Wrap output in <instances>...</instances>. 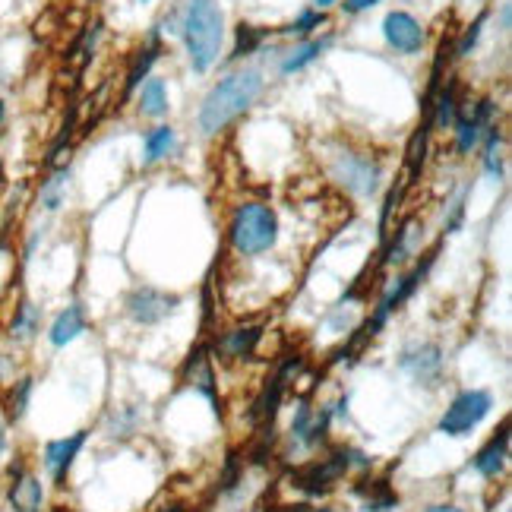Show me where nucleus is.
Listing matches in <instances>:
<instances>
[{"instance_id":"obj_1","label":"nucleus","mask_w":512,"mask_h":512,"mask_svg":"<svg viewBox=\"0 0 512 512\" xmlns=\"http://www.w3.org/2000/svg\"><path fill=\"white\" fill-rule=\"evenodd\" d=\"M263 73L256 67H241L225 73L219 83H215L206 98L200 102V111H196V127H200L203 136H219L222 130H228L241 114H247L256 98L263 95Z\"/></svg>"},{"instance_id":"obj_2","label":"nucleus","mask_w":512,"mask_h":512,"mask_svg":"<svg viewBox=\"0 0 512 512\" xmlns=\"http://www.w3.org/2000/svg\"><path fill=\"white\" fill-rule=\"evenodd\" d=\"M187 61L193 73H209L219 64L225 45V10L219 0H187L181 19H177Z\"/></svg>"},{"instance_id":"obj_3","label":"nucleus","mask_w":512,"mask_h":512,"mask_svg":"<svg viewBox=\"0 0 512 512\" xmlns=\"http://www.w3.org/2000/svg\"><path fill=\"white\" fill-rule=\"evenodd\" d=\"M279 234H282L279 212L269 203L247 200L241 206H234L228 219V247L238 256H244V260H253V256L275 250Z\"/></svg>"},{"instance_id":"obj_4","label":"nucleus","mask_w":512,"mask_h":512,"mask_svg":"<svg viewBox=\"0 0 512 512\" xmlns=\"http://www.w3.org/2000/svg\"><path fill=\"white\" fill-rule=\"evenodd\" d=\"M443 244V241H440ZM440 244H433L430 250H424L421 253V260L411 266L408 272H402L396 282H392L383 294H380V301H377V307H373V313L367 317V323L358 329V336L351 339V348H358L361 342H367V339H373V336H380V332L386 329V323L396 317V313L415 298L418 294V288L427 282V275H430V269H433V263H437V253H440Z\"/></svg>"},{"instance_id":"obj_5","label":"nucleus","mask_w":512,"mask_h":512,"mask_svg":"<svg viewBox=\"0 0 512 512\" xmlns=\"http://www.w3.org/2000/svg\"><path fill=\"white\" fill-rule=\"evenodd\" d=\"M351 468H370L367 452L354 446H336L326 459H313L291 471V487L307 497H329Z\"/></svg>"},{"instance_id":"obj_6","label":"nucleus","mask_w":512,"mask_h":512,"mask_svg":"<svg viewBox=\"0 0 512 512\" xmlns=\"http://www.w3.org/2000/svg\"><path fill=\"white\" fill-rule=\"evenodd\" d=\"M494 411V392L490 389H462L456 392V399L446 405V411L437 421V433L452 440L471 437Z\"/></svg>"},{"instance_id":"obj_7","label":"nucleus","mask_w":512,"mask_h":512,"mask_svg":"<svg viewBox=\"0 0 512 512\" xmlns=\"http://www.w3.org/2000/svg\"><path fill=\"white\" fill-rule=\"evenodd\" d=\"M332 177L336 184L345 187L351 196H377L380 181H383V165L377 155H367V152H339L332 159Z\"/></svg>"},{"instance_id":"obj_8","label":"nucleus","mask_w":512,"mask_h":512,"mask_svg":"<svg viewBox=\"0 0 512 512\" xmlns=\"http://www.w3.org/2000/svg\"><path fill=\"white\" fill-rule=\"evenodd\" d=\"M399 370L421 389H440L446 380V358L437 342H411L399 351Z\"/></svg>"},{"instance_id":"obj_9","label":"nucleus","mask_w":512,"mask_h":512,"mask_svg":"<svg viewBox=\"0 0 512 512\" xmlns=\"http://www.w3.org/2000/svg\"><path fill=\"white\" fill-rule=\"evenodd\" d=\"M177 307H181V294L155 285H136L124 294V313L136 326H159L174 317Z\"/></svg>"},{"instance_id":"obj_10","label":"nucleus","mask_w":512,"mask_h":512,"mask_svg":"<svg viewBox=\"0 0 512 512\" xmlns=\"http://www.w3.org/2000/svg\"><path fill=\"white\" fill-rule=\"evenodd\" d=\"M332 405H323L320 411L313 408L307 399H301L294 405V418H291V440L298 443L304 452H313L317 446L326 443L329 427H332Z\"/></svg>"},{"instance_id":"obj_11","label":"nucleus","mask_w":512,"mask_h":512,"mask_svg":"<svg viewBox=\"0 0 512 512\" xmlns=\"http://www.w3.org/2000/svg\"><path fill=\"white\" fill-rule=\"evenodd\" d=\"M89 443V430H76V433H67V437H57V440H48L45 449H42V462H45V471L48 478L64 487L67 484V475L76 462V456L83 452V446Z\"/></svg>"},{"instance_id":"obj_12","label":"nucleus","mask_w":512,"mask_h":512,"mask_svg":"<svg viewBox=\"0 0 512 512\" xmlns=\"http://www.w3.org/2000/svg\"><path fill=\"white\" fill-rule=\"evenodd\" d=\"M383 38H386V45L396 54H402V57L421 54V48L427 42L424 26L411 13H405V10H389L386 13V19H383Z\"/></svg>"},{"instance_id":"obj_13","label":"nucleus","mask_w":512,"mask_h":512,"mask_svg":"<svg viewBox=\"0 0 512 512\" xmlns=\"http://www.w3.org/2000/svg\"><path fill=\"white\" fill-rule=\"evenodd\" d=\"M181 377L187 386H193L200 396H206L215 408V415H222V399H219V383H215V370H212V351L209 345H196L190 351V358L184 361Z\"/></svg>"},{"instance_id":"obj_14","label":"nucleus","mask_w":512,"mask_h":512,"mask_svg":"<svg viewBox=\"0 0 512 512\" xmlns=\"http://www.w3.org/2000/svg\"><path fill=\"white\" fill-rule=\"evenodd\" d=\"M263 342V326L253 323V326H234L222 336H215V342L209 345L212 354H219L222 361H247L253 358V351L260 348Z\"/></svg>"},{"instance_id":"obj_15","label":"nucleus","mask_w":512,"mask_h":512,"mask_svg":"<svg viewBox=\"0 0 512 512\" xmlns=\"http://www.w3.org/2000/svg\"><path fill=\"white\" fill-rule=\"evenodd\" d=\"M509 465V424L503 421L500 430L490 437L478 452L475 459H471V468H475V475L484 478V481H497Z\"/></svg>"},{"instance_id":"obj_16","label":"nucleus","mask_w":512,"mask_h":512,"mask_svg":"<svg viewBox=\"0 0 512 512\" xmlns=\"http://www.w3.org/2000/svg\"><path fill=\"white\" fill-rule=\"evenodd\" d=\"M7 503L13 512H42V506H45L42 481L26 468H13V481L7 487Z\"/></svg>"},{"instance_id":"obj_17","label":"nucleus","mask_w":512,"mask_h":512,"mask_svg":"<svg viewBox=\"0 0 512 512\" xmlns=\"http://www.w3.org/2000/svg\"><path fill=\"white\" fill-rule=\"evenodd\" d=\"M159 57H162V35H159V29H152L149 38H146V45H143L140 51H136L133 64H130V70H127V80H124V102H130L133 92L149 80V76H152V67L159 64Z\"/></svg>"},{"instance_id":"obj_18","label":"nucleus","mask_w":512,"mask_h":512,"mask_svg":"<svg viewBox=\"0 0 512 512\" xmlns=\"http://www.w3.org/2000/svg\"><path fill=\"white\" fill-rule=\"evenodd\" d=\"M415 256H418V222L415 219H405L396 228V234H392V238L386 241L380 266L383 269H396V266L411 263Z\"/></svg>"},{"instance_id":"obj_19","label":"nucleus","mask_w":512,"mask_h":512,"mask_svg":"<svg viewBox=\"0 0 512 512\" xmlns=\"http://www.w3.org/2000/svg\"><path fill=\"white\" fill-rule=\"evenodd\" d=\"M89 329V317L83 304H67L48 326V342L51 348H67L70 342H76Z\"/></svg>"},{"instance_id":"obj_20","label":"nucleus","mask_w":512,"mask_h":512,"mask_svg":"<svg viewBox=\"0 0 512 512\" xmlns=\"http://www.w3.org/2000/svg\"><path fill=\"white\" fill-rule=\"evenodd\" d=\"M354 497H361L364 512H392L399 509V494L386 478H361L354 484Z\"/></svg>"},{"instance_id":"obj_21","label":"nucleus","mask_w":512,"mask_h":512,"mask_svg":"<svg viewBox=\"0 0 512 512\" xmlns=\"http://www.w3.org/2000/svg\"><path fill=\"white\" fill-rule=\"evenodd\" d=\"M329 45H332V35H323V38H304L301 45H294V48L282 57V64H279L282 76L301 73V70L310 67L313 61H320Z\"/></svg>"},{"instance_id":"obj_22","label":"nucleus","mask_w":512,"mask_h":512,"mask_svg":"<svg viewBox=\"0 0 512 512\" xmlns=\"http://www.w3.org/2000/svg\"><path fill=\"white\" fill-rule=\"evenodd\" d=\"M10 339L19 342V345H26L32 342L38 332H42V307H38L35 301H19L16 310H13V317H10Z\"/></svg>"},{"instance_id":"obj_23","label":"nucleus","mask_w":512,"mask_h":512,"mask_svg":"<svg viewBox=\"0 0 512 512\" xmlns=\"http://www.w3.org/2000/svg\"><path fill=\"white\" fill-rule=\"evenodd\" d=\"M136 102H140V114L159 121L171 111V98H168V83L159 80V76H149V80L136 89Z\"/></svg>"},{"instance_id":"obj_24","label":"nucleus","mask_w":512,"mask_h":512,"mask_svg":"<svg viewBox=\"0 0 512 512\" xmlns=\"http://www.w3.org/2000/svg\"><path fill=\"white\" fill-rule=\"evenodd\" d=\"M459 111H462L459 108V83H456V76H449V83L443 89H437V95H433V102H430V124L440 130H449Z\"/></svg>"},{"instance_id":"obj_25","label":"nucleus","mask_w":512,"mask_h":512,"mask_svg":"<svg viewBox=\"0 0 512 512\" xmlns=\"http://www.w3.org/2000/svg\"><path fill=\"white\" fill-rule=\"evenodd\" d=\"M177 146V130L171 124H159V127H152L146 136H143V165H155V162H162L168 159V155L174 152Z\"/></svg>"},{"instance_id":"obj_26","label":"nucleus","mask_w":512,"mask_h":512,"mask_svg":"<svg viewBox=\"0 0 512 512\" xmlns=\"http://www.w3.org/2000/svg\"><path fill=\"white\" fill-rule=\"evenodd\" d=\"M430 117H424V124L411 133L408 140V152H405V165H408V181L415 184L424 174V162H427V149H430Z\"/></svg>"},{"instance_id":"obj_27","label":"nucleus","mask_w":512,"mask_h":512,"mask_svg":"<svg viewBox=\"0 0 512 512\" xmlns=\"http://www.w3.org/2000/svg\"><path fill=\"white\" fill-rule=\"evenodd\" d=\"M67 190H70V168L64 165L51 171V177L42 184V190H38V206L45 212H57L67 203Z\"/></svg>"},{"instance_id":"obj_28","label":"nucleus","mask_w":512,"mask_h":512,"mask_svg":"<svg viewBox=\"0 0 512 512\" xmlns=\"http://www.w3.org/2000/svg\"><path fill=\"white\" fill-rule=\"evenodd\" d=\"M484 143V174L490 177L494 184L503 181V155H500V146H503V133L497 124H490L481 136Z\"/></svg>"},{"instance_id":"obj_29","label":"nucleus","mask_w":512,"mask_h":512,"mask_svg":"<svg viewBox=\"0 0 512 512\" xmlns=\"http://www.w3.org/2000/svg\"><path fill=\"white\" fill-rule=\"evenodd\" d=\"M452 127H456V130H452V133H456V152L459 155H471V152H475L478 146H481V136H484V124H478L475 121V117H471V114H456V121H452Z\"/></svg>"},{"instance_id":"obj_30","label":"nucleus","mask_w":512,"mask_h":512,"mask_svg":"<svg viewBox=\"0 0 512 512\" xmlns=\"http://www.w3.org/2000/svg\"><path fill=\"white\" fill-rule=\"evenodd\" d=\"M269 38V29H256V26H247L241 23L238 29H234V48L228 54V64L241 61V57H250L253 51H260V45Z\"/></svg>"},{"instance_id":"obj_31","label":"nucleus","mask_w":512,"mask_h":512,"mask_svg":"<svg viewBox=\"0 0 512 512\" xmlns=\"http://www.w3.org/2000/svg\"><path fill=\"white\" fill-rule=\"evenodd\" d=\"M32 392H35V380L32 377H23V380H16L10 386V396H7V418L10 421H23L26 418Z\"/></svg>"},{"instance_id":"obj_32","label":"nucleus","mask_w":512,"mask_h":512,"mask_svg":"<svg viewBox=\"0 0 512 512\" xmlns=\"http://www.w3.org/2000/svg\"><path fill=\"white\" fill-rule=\"evenodd\" d=\"M320 26H326V13L310 7V10H304L298 19H294V23H288V26L282 29V35H294V38H301V42H304V38H310Z\"/></svg>"},{"instance_id":"obj_33","label":"nucleus","mask_w":512,"mask_h":512,"mask_svg":"<svg viewBox=\"0 0 512 512\" xmlns=\"http://www.w3.org/2000/svg\"><path fill=\"white\" fill-rule=\"evenodd\" d=\"M136 424H140V411H136V408H117L114 415L108 418V437L111 440L130 437V433L136 430Z\"/></svg>"},{"instance_id":"obj_34","label":"nucleus","mask_w":512,"mask_h":512,"mask_svg":"<svg viewBox=\"0 0 512 512\" xmlns=\"http://www.w3.org/2000/svg\"><path fill=\"white\" fill-rule=\"evenodd\" d=\"M465 203H468V187H462L456 193V200H452L443 212V234H459L462 231V222H465Z\"/></svg>"},{"instance_id":"obj_35","label":"nucleus","mask_w":512,"mask_h":512,"mask_svg":"<svg viewBox=\"0 0 512 512\" xmlns=\"http://www.w3.org/2000/svg\"><path fill=\"white\" fill-rule=\"evenodd\" d=\"M487 10H481L478 16H475V23H471L468 29H465V35L459 38V45H456V54L452 57H468L471 51L478 48V42H481V32H484V26H487Z\"/></svg>"},{"instance_id":"obj_36","label":"nucleus","mask_w":512,"mask_h":512,"mask_svg":"<svg viewBox=\"0 0 512 512\" xmlns=\"http://www.w3.org/2000/svg\"><path fill=\"white\" fill-rule=\"evenodd\" d=\"M98 38H102V23H95L83 32L80 38V45H76V54H83V64L92 61V54H95V45H98Z\"/></svg>"},{"instance_id":"obj_37","label":"nucleus","mask_w":512,"mask_h":512,"mask_svg":"<svg viewBox=\"0 0 512 512\" xmlns=\"http://www.w3.org/2000/svg\"><path fill=\"white\" fill-rule=\"evenodd\" d=\"M402 200V187L396 184L389 193H386V203H383V212H380V238L386 241L389 234V219H392V209H396V203Z\"/></svg>"},{"instance_id":"obj_38","label":"nucleus","mask_w":512,"mask_h":512,"mask_svg":"<svg viewBox=\"0 0 512 512\" xmlns=\"http://www.w3.org/2000/svg\"><path fill=\"white\" fill-rule=\"evenodd\" d=\"M238 481H241V459H238V452H231L228 465H225V475H222V490H234Z\"/></svg>"},{"instance_id":"obj_39","label":"nucleus","mask_w":512,"mask_h":512,"mask_svg":"<svg viewBox=\"0 0 512 512\" xmlns=\"http://www.w3.org/2000/svg\"><path fill=\"white\" fill-rule=\"evenodd\" d=\"M380 0H345L342 4V10L348 13V16H358V13H364V10H370V7H377Z\"/></svg>"},{"instance_id":"obj_40","label":"nucleus","mask_w":512,"mask_h":512,"mask_svg":"<svg viewBox=\"0 0 512 512\" xmlns=\"http://www.w3.org/2000/svg\"><path fill=\"white\" fill-rule=\"evenodd\" d=\"M421 512H465V509H459L456 503H433V506H427Z\"/></svg>"},{"instance_id":"obj_41","label":"nucleus","mask_w":512,"mask_h":512,"mask_svg":"<svg viewBox=\"0 0 512 512\" xmlns=\"http://www.w3.org/2000/svg\"><path fill=\"white\" fill-rule=\"evenodd\" d=\"M269 512H310V506L307 503H291V506H275Z\"/></svg>"},{"instance_id":"obj_42","label":"nucleus","mask_w":512,"mask_h":512,"mask_svg":"<svg viewBox=\"0 0 512 512\" xmlns=\"http://www.w3.org/2000/svg\"><path fill=\"white\" fill-rule=\"evenodd\" d=\"M4 452H7V421L0 418V459H4Z\"/></svg>"},{"instance_id":"obj_43","label":"nucleus","mask_w":512,"mask_h":512,"mask_svg":"<svg viewBox=\"0 0 512 512\" xmlns=\"http://www.w3.org/2000/svg\"><path fill=\"white\" fill-rule=\"evenodd\" d=\"M509 19H512V7L503 4V10H500V26H503V32H509Z\"/></svg>"},{"instance_id":"obj_44","label":"nucleus","mask_w":512,"mask_h":512,"mask_svg":"<svg viewBox=\"0 0 512 512\" xmlns=\"http://www.w3.org/2000/svg\"><path fill=\"white\" fill-rule=\"evenodd\" d=\"M332 4H339V0H313V10H323L326 13Z\"/></svg>"},{"instance_id":"obj_45","label":"nucleus","mask_w":512,"mask_h":512,"mask_svg":"<svg viewBox=\"0 0 512 512\" xmlns=\"http://www.w3.org/2000/svg\"><path fill=\"white\" fill-rule=\"evenodd\" d=\"M162 512H187V506H168V509H162Z\"/></svg>"},{"instance_id":"obj_46","label":"nucleus","mask_w":512,"mask_h":512,"mask_svg":"<svg viewBox=\"0 0 512 512\" xmlns=\"http://www.w3.org/2000/svg\"><path fill=\"white\" fill-rule=\"evenodd\" d=\"M4 117H7V105L0 102V124H4Z\"/></svg>"},{"instance_id":"obj_47","label":"nucleus","mask_w":512,"mask_h":512,"mask_svg":"<svg viewBox=\"0 0 512 512\" xmlns=\"http://www.w3.org/2000/svg\"><path fill=\"white\" fill-rule=\"evenodd\" d=\"M4 181H7V177H4V162H0V190H4Z\"/></svg>"},{"instance_id":"obj_48","label":"nucleus","mask_w":512,"mask_h":512,"mask_svg":"<svg viewBox=\"0 0 512 512\" xmlns=\"http://www.w3.org/2000/svg\"><path fill=\"white\" fill-rule=\"evenodd\" d=\"M310 512H339V509H329V506H320V509H310Z\"/></svg>"},{"instance_id":"obj_49","label":"nucleus","mask_w":512,"mask_h":512,"mask_svg":"<svg viewBox=\"0 0 512 512\" xmlns=\"http://www.w3.org/2000/svg\"><path fill=\"white\" fill-rule=\"evenodd\" d=\"M136 4H152V0H136Z\"/></svg>"}]
</instances>
